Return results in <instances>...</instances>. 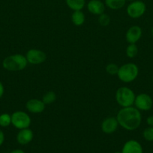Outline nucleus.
<instances>
[{
    "instance_id": "nucleus-1",
    "label": "nucleus",
    "mask_w": 153,
    "mask_h": 153,
    "mask_svg": "<svg viewBox=\"0 0 153 153\" xmlns=\"http://www.w3.org/2000/svg\"><path fill=\"white\" fill-rule=\"evenodd\" d=\"M118 125L128 131H134L138 128L142 122V115L136 108H122L116 115Z\"/></svg>"
},
{
    "instance_id": "nucleus-10",
    "label": "nucleus",
    "mask_w": 153,
    "mask_h": 153,
    "mask_svg": "<svg viewBox=\"0 0 153 153\" xmlns=\"http://www.w3.org/2000/svg\"><path fill=\"white\" fill-rule=\"evenodd\" d=\"M142 34V28L139 25H133L130 27L126 32V40L128 43H136L140 40Z\"/></svg>"
},
{
    "instance_id": "nucleus-14",
    "label": "nucleus",
    "mask_w": 153,
    "mask_h": 153,
    "mask_svg": "<svg viewBox=\"0 0 153 153\" xmlns=\"http://www.w3.org/2000/svg\"><path fill=\"white\" fill-rule=\"evenodd\" d=\"M87 9L92 14L99 16L104 13L105 4L100 0H90L87 4Z\"/></svg>"
},
{
    "instance_id": "nucleus-17",
    "label": "nucleus",
    "mask_w": 153,
    "mask_h": 153,
    "mask_svg": "<svg viewBox=\"0 0 153 153\" xmlns=\"http://www.w3.org/2000/svg\"><path fill=\"white\" fill-rule=\"evenodd\" d=\"M126 0H105V5L112 10H118L124 6Z\"/></svg>"
},
{
    "instance_id": "nucleus-23",
    "label": "nucleus",
    "mask_w": 153,
    "mask_h": 153,
    "mask_svg": "<svg viewBox=\"0 0 153 153\" xmlns=\"http://www.w3.org/2000/svg\"><path fill=\"white\" fill-rule=\"evenodd\" d=\"M118 68L119 67L113 63H110V64H107L106 67V72L108 74L111 75V76H115L117 75L118 71Z\"/></svg>"
},
{
    "instance_id": "nucleus-16",
    "label": "nucleus",
    "mask_w": 153,
    "mask_h": 153,
    "mask_svg": "<svg viewBox=\"0 0 153 153\" xmlns=\"http://www.w3.org/2000/svg\"><path fill=\"white\" fill-rule=\"evenodd\" d=\"M65 1L69 8L73 10L74 11L81 10L86 4L85 0H65Z\"/></svg>"
},
{
    "instance_id": "nucleus-2",
    "label": "nucleus",
    "mask_w": 153,
    "mask_h": 153,
    "mask_svg": "<svg viewBox=\"0 0 153 153\" xmlns=\"http://www.w3.org/2000/svg\"><path fill=\"white\" fill-rule=\"evenodd\" d=\"M26 58L21 54H14L6 57L2 61L3 68L10 72H18L27 67Z\"/></svg>"
},
{
    "instance_id": "nucleus-25",
    "label": "nucleus",
    "mask_w": 153,
    "mask_h": 153,
    "mask_svg": "<svg viewBox=\"0 0 153 153\" xmlns=\"http://www.w3.org/2000/svg\"><path fill=\"white\" fill-rule=\"evenodd\" d=\"M4 141V134L2 130H0V146L3 144Z\"/></svg>"
},
{
    "instance_id": "nucleus-12",
    "label": "nucleus",
    "mask_w": 153,
    "mask_h": 153,
    "mask_svg": "<svg viewBox=\"0 0 153 153\" xmlns=\"http://www.w3.org/2000/svg\"><path fill=\"white\" fill-rule=\"evenodd\" d=\"M122 153H143L142 146L137 140H129L124 143Z\"/></svg>"
},
{
    "instance_id": "nucleus-30",
    "label": "nucleus",
    "mask_w": 153,
    "mask_h": 153,
    "mask_svg": "<svg viewBox=\"0 0 153 153\" xmlns=\"http://www.w3.org/2000/svg\"><path fill=\"white\" fill-rule=\"evenodd\" d=\"M128 1H134V0H128Z\"/></svg>"
},
{
    "instance_id": "nucleus-13",
    "label": "nucleus",
    "mask_w": 153,
    "mask_h": 153,
    "mask_svg": "<svg viewBox=\"0 0 153 153\" xmlns=\"http://www.w3.org/2000/svg\"><path fill=\"white\" fill-rule=\"evenodd\" d=\"M33 137L34 133L30 128H23L20 130L16 134V141L20 145H26L33 140Z\"/></svg>"
},
{
    "instance_id": "nucleus-18",
    "label": "nucleus",
    "mask_w": 153,
    "mask_h": 153,
    "mask_svg": "<svg viewBox=\"0 0 153 153\" xmlns=\"http://www.w3.org/2000/svg\"><path fill=\"white\" fill-rule=\"evenodd\" d=\"M126 55L129 58H134L137 55L138 48L136 43H129L128 46L126 48Z\"/></svg>"
},
{
    "instance_id": "nucleus-29",
    "label": "nucleus",
    "mask_w": 153,
    "mask_h": 153,
    "mask_svg": "<svg viewBox=\"0 0 153 153\" xmlns=\"http://www.w3.org/2000/svg\"><path fill=\"white\" fill-rule=\"evenodd\" d=\"M114 153H122V152H115Z\"/></svg>"
},
{
    "instance_id": "nucleus-11",
    "label": "nucleus",
    "mask_w": 153,
    "mask_h": 153,
    "mask_svg": "<svg viewBox=\"0 0 153 153\" xmlns=\"http://www.w3.org/2000/svg\"><path fill=\"white\" fill-rule=\"evenodd\" d=\"M118 123L117 121L116 117H109L103 120L101 123V130L105 134H112L115 132L118 126Z\"/></svg>"
},
{
    "instance_id": "nucleus-15",
    "label": "nucleus",
    "mask_w": 153,
    "mask_h": 153,
    "mask_svg": "<svg viewBox=\"0 0 153 153\" xmlns=\"http://www.w3.org/2000/svg\"><path fill=\"white\" fill-rule=\"evenodd\" d=\"M71 21L76 26H80L85 22V14L81 10H75L71 15Z\"/></svg>"
},
{
    "instance_id": "nucleus-27",
    "label": "nucleus",
    "mask_w": 153,
    "mask_h": 153,
    "mask_svg": "<svg viewBox=\"0 0 153 153\" xmlns=\"http://www.w3.org/2000/svg\"><path fill=\"white\" fill-rule=\"evenodd\" d=\"M10 153H26V152H24L23 150H22V149H14V150H12Z\"/></svg>"
},
{
    "instance_id": "nucleus-20",
    "label": "nucleus",
    "mask_w": 153,
    "mask_h": 153,
    "mask_svg": "<svg viewBox=\"0 0 153 153\" xmlns=\"http://www.w3.org/2000/svg\"><path fill=\"white\" fill-rule=\"evenodd\" d=\"M11 124V115L9 114L4 113L0 115V126L5 127L9 126Z\"/></svg>"
},
{
    "instance_id": "nucleus-3",
    "label": "nucleus",
    "mask_w": 153,
    "mask_h": 153,
    "mask_svg": "<svg viewBox=\"0 0 153 153\" xmlns=\"http://www.w3.org/2000/svg\"><path fill=\"white\" fill-rule=\"evenodd\" d=\"M139 75V68L134 63H127L123 64L118 68V79L124 83H130L134 82Z\"/></svg>"
},
{
    "instance_id": "nucleus-19",
    "label": "nucleus",
    "mask_w": 153,
    "mask_h": 153,
    "mask_svg": "<svg viewBox=\"0 0 153 153\" xmlns=\"http://www.w3.org/2000/svg\"><path fill=\"white\" fill-rule=\"evenodd\" d=\"M56 100V95L53 91H48L42 97V101L45 105H50L53 103Z\"/></svg>"
},
{
    "instance_id": "nucleus-5",
    "label": "nucleus",
    "mask_w": 153,
    "mask_h": 153,
    "mask_svg": "<svg viewBox=\"0 0 153 153\" xmlns=\"http://www.w3.org/2000/svg\"><path fill=\"white\" fill-rule=\"evenodd\" d=\"M31 122L29 115L22 111H17L11 114V124L17 129L28 128L31 125Z\"/></svg>"
},
{
    "instance_id": "nucleus-24",
    "label": "nucleus",
    "mask_w": 153,
    "mask_h": 153,
    "mask_svg": "<svg viewBox=\"0 0 153 153\" xmlns=\"http://www.w3.org/2000/svg\"><path fill=\"white\" fill-rule=\"evenodd\" d=\"M146 123L148 126L153 127V116H148L146 118Z\"/></svg>"
},
{
    "instance_id": "nucleus-26",
    "label": "nucleus",
    "mask_w": 153,
    "mask_h": 153,
    "mask_svg": "<svg viewBox=\"0 0 153 153\" xmlns=\"http://www.w3.org/2000/svg\"><path fill=\"white\" fill-rule=\"evenodd\" d=\"M4 86H3L2 83L0 82V98H1V97L3 96V94H4Z\"/></svg>"
},
{
    "instance_id": "nucleus-22",
    "label": "nucleus",
    "mask_w": 153,
    "mask_h": 153,
    "mask_svg": "<svg viewBox=\"0 0 153 153\" xmlns=\"http://www.w3.org/2000/svg\"><path fill=\"white\" fill-rule=\"evenodd\" d=\"M98 20L99 24L102 26H107L108 25L110 22V17L108 14H106V13H102V14L99 15L98 16Z\"/></svg>"
},
{
    "instance_id": "nucleus-8",
    "label": "nucleus",
    "mask_w": 153,
    "mask_h": 153,
    "mask_svg": "<svg viewBox=\"0 0 153 153\" xmlns=\"http://www.w3.org/2000/svg\"><path fill=\"white\" fill-rule=\"evenodd\" d=\"M28 64L38 65L44 62L46 59V55L44 52L37 49H31L26 52V55Z\"/></svg>"
},
{
    "instance_id": "nucleus-4",
    "label": "nucleus",
    "mask_w": 153,
    "mask_h": 153,
    "mask_svg": "<svg viewBox=\"0 0 153 153\" xmlns=\"http://www.w3.org/2000/svg\"><path fill=\"white\" fill-rule=\"evenodd\" d=\"M116 101L122 108L130 107L134 104V92L128 87H121L116 92Z\"/></svg>"
},
{
    "instance_id": "nucleus-9",
    "label": "nucleus",
    "mask_w": 153,
    "mask_h": 153,
    "mask_svg": "<svg viewBox=\"0 0 153 153\" xmlns=\"http://www.w3.org/2000/svg\"><path fill=\"white\" fill-rule=\"evenodd\" d=\"M26 108L30 113L40 114L45 110L46 105L38 99H31L26 103Z\"/></svg>"
},
{
    "instance_id": "nucleus-21",
    "label": "nucleus",
    "mask_w": 153,
    "mask_h": 153,
    "mask_svg": "<svg viewBox=\"0 0 153 153\" xmlns=\"http://www.w3.org/2000/svg\"><path fill=\"white\" fill-rule=\"evenodd\" d=\"M142 136L148 142L153 141V127L148 126L143 130Z\"/></svg>"
},
{
    "instance_id": "nucleus-6",
    "label": "nucleus",
    "mask_w": 153,
    "mask_h": 153,
    "mask_svg": "<svg viewBox=\"0 0 153 153\" xmlns=\"http://www.w3.org/2000/svg\"><path fill=\"white\" fill-rule=\"evenodd\" d=\"M126 10H127L128 15L130 18L138 19L145 13L146 10V5L142 1L134 0L128 5Z\"/></svg>"
},
{
    "instance_id": "nucleus-7",
    "label": "nucleus",
    "mask_w": 153,
    "mask_h": 153,
    "mask_svg": "<svg viewBox=\"0 0 153 153\" xmlns=\"http://www.w3.org/2000/svg\"><path fill=\"white\" fill-rule=\"evenodd\" d=\"M135 108L139 111H146L151 110L153 106L152 98L147 94H140L136 96L134 100Z\"/></svg>"
},
{
    "instance_id": "nucleus-31",
    "label": "nucleus",
    "mask_w": 153,
    "mask_h": 153,
    "mask_svg": "<svg viewBox=\"0 0 153 153\" xmlns=\"http://www.w3.org/2000/svg\"><path fill=\"white\" fill-rule=\"evenodd\" d=\"M152 81H153V76H152Z\"/></svg>"
},
{
    "instance_id": "nucleus-28",
    "label": "nucleus",
    "mask_w": 153,
    "mask_h": 153,
    "mask_svg": "<svg viewBox=\"0 0 153 153\" xmlns=\"http://www.w3.org/2000/svg\"><path fill=\"white\" fill-rule=\"evenodd\" d=\"M151 34H152V37H153V27L152 28V29H151Z\"/></svg>"
}]
</instances>
